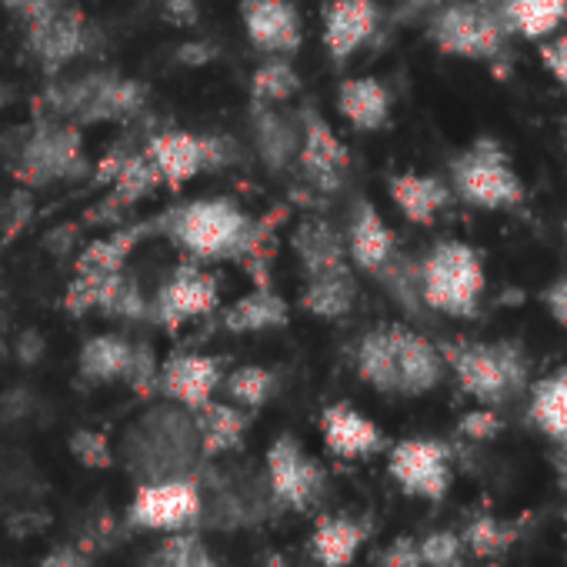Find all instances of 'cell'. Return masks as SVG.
Instances as JSON below:
<instances>
[{"label": "cell", "instance_id": "cell-39", "mask_svg": "<svg viewBox=\"0 0 567 567\" xmlns=\"http://www.w3.org/2000/svg\"><path fill=\"white\" fill-rule=\"evenodd\" d=\"M101 315L114 318V321H127V324L151 321V298L144 295V288L134 277L121 274L117 288H114V295H111V301H107V308Z\"/></svg>", "mask_w": 567, "mask_h": 567}, {"label": "cell", "instance_id": "cell-53", "mask_svg": "<svg viewBox=\"0 0 567 567\" xmlns=\"http://www.w3.org/2000/svg\"><path fill=\"white\" fill-rule=\"evenodd\" d=\"M264 567H291V564L284 560V557H267V560H264Z\"/></svg>", "mask_w": 567, "mask_h": 567}, {"label": "cell", "instance_id": "cell-49", "mask_svg": "<svg viewBox=\"0 0 567 567\" xmlns=\"http://www.w3.org/2000/svg\"><path fill=\"white\" fill-rule=\"evenodd\" d=\"M41 567H91V560H87L84 547L81 550L78 547H58L41 560Z\"/></svg>", "mask_w": 567, "mask_h": 567}, {"label": "cell", "instance_id": "cell-11", "mask_svg": "<svg viewBox=\"0 0 567 567\" xmlns=\"http://www.w3.org/2000/svg\"><path fill=\"white\" fill-rule=\"evenodd\" d=\"M388 471L408 494L441 501L451 487V447L434 437H408L391 447Z\"/></svg>", "mask_w": 567, "mask_h": 567}, {"label": "cell", "instance_id": "cell-6", "mask_svg": "<svg viewBox=\"0 0 567 567\" xmlns=\"http://www.w3.org/2000/svg\"><path fill=\"white\" fill-rule=\"evenodd\" d=\"M427 41L457 61L474 64H504L511 61V34L497 21L494 8L474 4V0H441L427 11Z\"/></svg>", "mask_w": 567, "mask_h": 567}, {"label": "cell", "instance_id": "cell-1", "mask_svg": "<svg viewBox=\"0 0 567 567\" xmlns=\"http://www.w3.org/2000/svg\"><path fill=\"white\" fill-rule=\"evenodd\" d=\"M154 234L194 260H247L264 247V224H257L230 197H197L154 217Z\"/></svg>", "mask_w": 567, "mask_h": 567}, {"label": "cell", "instance_id": "cell-38", "mask_svg": "<svg viewBox=\"0 0 567 567\" xmlns=\"http://www.w3.org/2000/svg\"><path fill=\"white\" fill-rule=\"evenodd\" d=\"M224 391H227L230 404H237V408H244V411H257V408H264V404L274 398L277 378H274V371H267V368L244 364V368H237V371H230V374L224 378Z\"/></svg>", "mask_w": 567, "mask_h": 567}, {"label": "cell", "instance_id": "cell-7", "mask_svg": "<svg viewBox=\"0 0 567 567\" xmlns=\"http://www.w3.org/2000/svg\"><path fill=\"white\" fill-rule=\"evenodd\" d=\"M18 177L31 187H44L54 181H78L87 174L91 161L84 154V137L78 124L68 121H44L21 147Z\"/></svg>", "mask_w": 567, "mask_h": 567}, {"label": "cell", "instance_id": "cell-50", "mask_svg": "<svg viewBox=\"0 0 567 567\" xmlns=\"http://www.w3.org/2000/svg\"><path fill=\"white\" fill-rule=\"evenodd\" d=\"M0 4H4L8 11H14L18 18L31 21V18H38V14H44V11L64 4V0H0Z\"/></svg>", "mask_w": 567, "mask_h": 567}, {"label": "cell", "instance_id": "cell-4", "mask_svg": "<svg viewBox=\"0 0 567 567\" xmlns=\"http://www.w3.org/2000/svg\"><path fill=\"white\" fill-rule=\"evenodd\" d=\"M447 187L474 210H520L527 200L524 177L507 147L491 134H477L447 157Z\"/></svg>", "mask_w": 567, "mask_h": 567}, {"label": "cell", "instance_id": "cell-41", "mask_svg": "<svg viewBox=\"0 0 567 567\" xmlns=\"http://www.w3.org/2000/svg\"><path fill=\"white\" fill-rule=\"evenodd\" d=\"M417 550H421V567H457L464 544L451 530H434L424 540H417Z\"/></svg>", "mask_w": 567, "mask_h": 567}, {"label": "cell", "instance_id": "cell-34", "mask_svg": "<svg viewBox=\"0 0 567 567\" xmlns=\"http://www.w3.org/2000/svg\"><path fill=\"white\" fill-rule=\"evenodd\" d=\"M368 530L351 520V517H324L318 527H315V537H311V550H315V560L324 564V567H348L354 560V554L361 550Z\"/></svg>", "mask_w": 567, "mask_h": 567}, {"label": "cell", "instance_id": "cell-13", "mask_svg": "<svg viewBox=\"0 0 567 567\" xmlns=\"http://www.w3.org/2000/svg\"><path fill=\"white\" fill-rule=\"evenodd\" d=\"M200 484L190 477L174 481H151L137 491L127 517L147 530H181L200 520Z\"/></svg>", "mask_w": 567, "mask_h": 567}, {"label": "cell", "instance_id": "cell-55", "mask_svg": "<svg viewBox=\"0 0 567 567\" xmlns=\"http://www.w3.org/2000/svg\"><path fill=\"white\" fill-rule=\"evenodd\" d=\"M474 4H487L491 8V4H497V0H474Z\"/></svg>", "mask_w": 567, "mask_h": 567}, {"label": "cell", "instance_id": "cell-37", "mask_svg": "<svg viewBox=\"0 0 567 567\" xmlns=\"http://www.w3.org/2000/svg\"><path fill=\"white\" fill-rule=\"evenodd\" d=\"M124 274V270H121ZM121 274H74V280L64 291V311L74 318H84L91 311H104Z\"/></svg>", "mask_w": 567, "mask_h": 567}, {"label": "cell", "instance_id": "cell-24", "mask_svg": "<svg viewBox=\"0 0 567 567\" xmlns=\"http://www.w3.org/2000/svg\"><path fill=\"white\" fill-rule=\"evenodd\" d=\"M295 257L301 260L305 277L315 274H328V270H341V267H354L348 257V244L344 234L328 220V217H305L291 237Z\"/></svg>", "mask_w": 567, "mask_h": 567}, {"label": "cell", "instance_id": "cell-5", "mask_svg": "<svg viewBox=\"0 0 567 567\" xmlns=\"http://www.w3.org/2000/svg\"><path fill=\"white\" fill-rule=\"evenodd\" d=\"M151 91L137 78H124L117 71H91L84 78L48 87L44 107L51 121L68 124H127L147 111Z\"/></svg>", "mask_w": 567, "mask_h": 567}, {"label": "cell", "instance_id": "cell-18", "mask_svg": "<svg viewBox=\"0 0 567 567\" xmlns=\"http://www.w3.org/2000/svg\"><path fill=\"white\" fill-rule=\"evenodd\" d=\"M394 361H398V398H421L434 391L447 371L437 344L404 324H394Z\"/></svg>", "mask_w": 567, "mask_h": 567}, {"label": "cell", "instance_id": "cell-27", "mask_svg": "<svg viewBox=\"0 0 567 567\" xmlns=\"http://www.w3.org/2000/svg\"><path fill=\"white\" fill-rule=\"evenodd\" d=\"M291 321V305L284 301L277 291H270L267 284L247 291L244 298H237L224 315H220V328L230 334H264V331H280Z\"/></svg>", "mask_w": 567, "mask_h": 567}, {"label": "cell", "instance_id": "cell-54", "mask_svg": "<svg viewBox=\"0 0 567 567\" xmlns=\"http://www.w3.org/2000/svg\"><path fill=\"white\" fill-rule=\"evenodd\" d=\"M560 147H564V157H567V117H564V124H560Z\"/></svg>", "mask_w": 567, "mask_h": 567}, {"label": "cell", "instance_id": "cell-22", "mask_svg": "<svg viewBox=\"0 0 567 567\" xmlns=\"http://www.w3.org/2000/svg\"><path fill=\"white\" fill-rule=\"evenodd\" d=\"M321 431H324V444L331 447V454L348 457V461L371 457L388 447L384 431L371 417L354 411L351 404H331L321 414Z\"/></svg>", "mask_w": 567, "mask_h": 567}, {"label": "cell", "instance_id": "cell-9", "mask_svg": "<svg viewBox=\"0 0 567 567\" xmlns=\"http://www.w3.org/2000/svg\"><path fill=\"white\" fill-rule=\"evenodd\" d=\"M220 305V284L210 270L197 264H181L151 298V321L177 331L187 321L207 318Z\"/></svg>", "mask_w": 567, "mask_h": 567}, {"label": "cell", "instance_id": "cell-21", "mask_svg": "<svg viewBox=\"0 0 567 567\" xmlns=\"http://www.w3.org/2000/svg\"><path fill=\"white\" fill-rule=\"evenodd\" d=\"M388 194L394 207L417 227H431L441 210L451 207L454 194L444 177L437 174H417V171H401L388 177Z\"/></svg>", "mask_w": 567, "mask_h": 567}, {"label": "cell", "instance_id": "cell-19", "mask_svg": "<svg viewBox=\"0 0 567 567\" xmlns=\"http://www.w3.org/2000/svg\"><path fill=\"white\" fill-rule=\"evenodd\" d=\"M250 137L260 164L270 174H280L298 161L301 121L280 111V104H250Z\"/></svg>", "mask_w": 567, "mask_h": 567}, {"label": "cell", "instance_id": "cell-32", "mask_svg": "<svg viewBox=\"0 0 567 567\" xmlns=\"http://www.w3.org/2000/svg\"><path fill=\"white\" fill-rule=\"evenodd\" d=\"M194 414V427H197V441L204 454H227L244 441L247 431V414L237 404H217L214 398L207 404H200Z\"/></svg>", "mask_w": 567, "mask_h": 567}, {"label": "cell", "instance_id": "cell-29", "mask_svg": "<svg viewBox=\"0 0 567 567\" xmlns=\"http://www.w3.org/2000/svg\"><path fill=\"white\" fill-rule=\"evenodd\" d=\"M527 417L554 447H567V364L530 384Z\"/></svg>", "mask_w": 567, "mask_h": 567}, {"label": "cell", "instance_id": "cell-2", "mask_svg": "<svg viewBox=\"0 0 567 567\" xmlns=\"http://www.w3.org/2000/svg\"><path fill=\"white\" fill-rule=\"evenodd\" d=\"M444 368L457 378L461 391L481 408H504L530 388L527 348L514 338L501 341H441Z\"/></svg>", "mask_w": 567, "mask_h": 567}, {"label": "cell", "instance_id": "cell-45", "mask_svg": "<svg viewBox=\"0 0 567 567\" xmlns=\"http://www.w3.org/2000/svg\"><path fill=\"white\" fill-rule=\"evenodd\" d=\"M537 58H540V68L557 81V87L564 91L567 97V34H554L547 41L537 44Z\"/></svg>", "mask_w": 567, "mask_h": 567}, {"label": "cell", "instance_id": "cell-28", "mask_svg": "<svg viewBox=\"0 0 567 567\" xmlns=\"http://www.w3.org/2000/svg\"><path fill=\"white\" fill-rule=\"evenodd\" d=\"M358 305V280L351 267L305 277L301 308L318 321H344Z\"/></svg>", "mask_w": 567, "mask_h": 567}, {"label": "cell", "instance_id": "cell-35", "mask_svg": "<svg viewBox=\"0 0 567 567\" xmlns=\"http://www.w3.org/2000/svg\"><path fill=\"white\" fill-rule=\"evenodd\" d=\"M301 91V74L291 58H267L250 74V104H288Z\"/></svg>", "mask_w": 567, "mask_h": 567}, {"label": "cell", "instance_id": "cell-16", "mask_svg": "<svg viewBox=\"0 0 567 567\" xmlns=\"http://www.w3.org/2000/svg\"><path fill=\"white\" fill-rule=\"evenodd\" d=\"M247 41L267 58H291L305 41L301 18L291 0H240Z\"/></svg>", "mask_w": 567, "mask_h": 567}, {"label": "cell", "instance_id": "cell-36", "mask_svg": "<svg viewBox=\"0 0 567 567\" xmlns=\"http://www.w3.org/2000/svg\"><path fill=\"white\" fill-rule=\"evenodd\" d=\"M527 517H517V520H497L491 514H474L464 527V540L467 547L477 554V557H497L504 554L524 530Z\"/></svg>", "mask_w": 567, "mask_h": 567}, {"label": "cell", "instance_id": "cell-26", "mask_svg": "<svg viewBox=\"0 0 567 567\" xmlns=\"http://www.w3.org/2000/svg\"><path fill=\"white\" fill-rule=\"evenodd\" d=\"M157 187H164V177H161L157 164L151 161L147 147H134L127 154V161L117 167V174L111 181V194L101 200V207L91 210V220H97L101 214H121V210L141 204L144 197H151Z\"/></svg>", "mask_w": 567, "mask_h": 567}, {"label": "cell", "instance_id": "cell-17", "mask_svg": "<svg viewBox=\"0 0 567 567\" xmlns=\"http://www.w3.org/2000/svg\"><path fill=\"white\" fill-rule=\"evenodd\" d=\"M220 381H224L220 361L210 354H190V351L171 354L157 371V391L187 411H197L200 404H207L214 391L220 388Z\"/></svg>", "mask_w": 567, "mask_h": 567}, {"label": "cell", "instance_id": "cell-48", "mask_svg": "<svg viewBox=\"0 0 567 567\" xmlns=\"http://www.w3.org/2000/svg\"><path fill=\"white\" fill-rule=\"evenodd\" d=\"M161 14L177 24V28H190L197 21V0H157Z\"/></svg>", "mask_w": 567, "mask_h": 567}, {"label": "cell", "instance_id": "cell-56", "mask_svg": "<svg viewBox=\"0 0 567 567\" xmlns=\"http://www.w3.org/2000/svg\"><path fill=\"white\" fill-rule=\"evenodd\" d=\"M564 230H567V224H564Z\"/></svg>", "mask_w": 567, "mask_h": 567}, {"label": "cell", "instance_id": "cell-47", "mask_svg": "<svg viewBox=\"0 0 567 567\" xmlns=\"http://www.w3.org/2000/svg\"><path fill=\"white\" fill-rule=\"evenodd\" d=\"M381 564H384V567H421L417 540H411V537H398V540L381 554Z\"/></svg>", "mask_w": 567, "mask_h": 567}, {"label": "cell", "instance_id": "cell-25", "mask_svg": "<svg viewBox=\"0 0 567 567\" xmlns=\"http://www.w3.org/2000/svg\"><path fill=\"white\" fill-rule=\"evenodd\" d=\"M511 41H547L567 21V0H497L491 4Z\"/></svg>", "mask_w": 567, "mask_h": 567}, {"label": "cell", "instance_id": "cell-51", "mask_svg": "<svg viewBox=\"0 0 567 567\" xmlns=\"http://www.w3.org/2000/svg\"><path fill=\"white\" fill-rule=\"evenodd\" d=\"M41 354H44L41 334H24V338H21V361H24V364H34V361H41Z\"/></svg>", "mask_w": 567, "mask_h": 567}, {"label": "cell", "instance_id": "cell-46", "mask_svg": "<svg viewBox=\"0 0 567 567\" xmlns=\"http://www.w3.org/2000/svg\"><path fill=\"white\" fill-rule=\"evenodd\" d=\"M537 301H540V308L547 311V318H550L560 331H567V270L557 274L550 284H544V288L537 291Z\"/></svg>", "mask_w": 567, "mask_h": 567}, {"label": "cell", "instance_id": "cell-23", "mask_svg": "<svg viewBox=\"0 0 567 567\" xmlns=\"http://www.w3.org/2000/svg\"><path fill=\"white\" fill-rule=\"evenodd\" d=\"M338 111L354 131L374 134L388 127L394 111V94L381 78H348L338 87Z\"/></svg>", "mask_w": 567, "mask_h": 567}, {"label": "cell", "instance_id": "cell-20", "mask_svg": "<svg viewBox=\"0 0 567 567\" xmlns=\"http://www.w3.org/2000/svg\"><path fill=\"white\" fill-rule=\"evenodd\" d=\"M381 24V11L374 0H331L324 8V48L328 54L344 64L351 61Z\"/></svg>", "mask_w": 567, "mask_h": 567}, {"label": "cell", "instance_id": "cell-43", "mask_svg": "<svg viewBox=\"0 0 567 567\" xmlns=\"http://www.w3.org/2000/svg\"><path fill=\"white\" fill-rule=\"evenodd\" d=\"M157 371H161V361H157L154 348H151L147 341H137L124 381H127L137 394H151V391L157 388Z\"/></svg>", "mask_w": 567, "mask_h": 567}, {"label": "cell", "instance_id": "cell-40", "mask_svg": "<svg viewBox=\"0 0 567 567\" xmlns=\"http://www.w3.org/2000/svg\"><path fill=\"white\" fill-rule=\"evenodd\" d=\"M164 567H217L207 554V547L194 534H177L157 550Z\"/></svg>", "mask_w": 567, "mask_h": 567}, {"label": "cell", "instance_id": "cell-3", "mask_svg": "<svg viewBox=\"0 0 567 567\" xmlns=\"http://www.w3.org/2000/svg\"><path fill=\"white\" fill-rule=\"evenodd\" d=\"M487 291L484 254L467 240H437L417 260V295L431 315L477 321Z\"/></svg>", "mask_w": 567, "mask_h": 567}, {"label": "cell", "instance_id": "cell-33", "mask_svg": "<svg viewBox=\"0 0 567 567\" xmlns=\"http://www.w3.org/2000/svg\"><path fill=\"white\" fill-rule=\"evenodd\" d=\"M131 354H134V341H127L124 334H94L91 341H84L78 358L81 378L91 384L124 381L131 368Z\"/></svg>", "mask_w": 567, "mask_h": 567}, {"label": "cell", "instance_id": "cell-42", "mask_svg": "<svg viewBox=\"0 0 567 567\" xmlns=\"http://www.w3.org/2000/svg\"><path fill=\"white\" fill-rule=\"evenodd\" d=\"M71 454H74L84 467H94V471H107V467L114 464L111 441H107L101 431H74V434H71Z\"/></svg>", "mask_w": 567, "mask_h": 567}, {"label": "cell", "instance_id": "cell-44", "mask_svg": "<svg viewBox=\"0 0 567 567\" xmlns=\"http://www.w3.org/2000/svg\"><path fill=\"white\" fill-rule=\"evenodd\" d=\"M504 431V421L497 417L494 408H477V411H467L461 421H457V434L474 441V444H484V441H494L497 434Z\"/></svg>", "mask_w": 567, "mask_h": 567}, {"label": "cell", "instance_id": "cell-52", "mask_svg": "<svg viewBox=\"0 0 567 567\" xmlns=\"http://www.w3.org/2000/svg\"><path fill=\"white\" fill-rule=\"evenodd\" d=\"M437 4H441V0H408V14H427Z\"/></svg>", "mask_w": 567, "mask_h": 567}, {"label": "cell", "instance_id": "cell-10", "mask_svg": "<svg viewBox=\"0 0 567 567\" xmlns=\"http://www.w3.org/2000/svg\"><path fill=\"white\" fill-rule=\"evenodd\" d=\"M298 121H301V144H298L295 167L318 194H338L351 171L348 144L334 134V127L311 104L298 114Z\"/></svg>", "mask_w": 567, "mask_h": 567}, {"label": "cell", "instance_id": "cell-8", "mask_svg": "<svg viewBox=\"0 0 567 567\" xmlns=\"http://www.w3.org/2000/svg\"><path fill=\"white\" fill-rule=\"evenodd\" d=\"M151 161L157 164L167 187H181L204 171H220L237 157V147L227 134H194V131H157L147 144Z\"/></svg>", "mask_w": 567, "mask_h": 567}, {"label": "cell", "instance_id": "cell-31", "mask_svg": "<svg viewBox=\"0 0 567 567\" xmlns=\"http://www.w3.org/2000/svg\"><path fill=\"white\" fill-rule=\"evenodd\" d=\"M354 368L364 384L381 394H398V361H394V324L368 331L354 348Z\"/></svg>", "mask_w": 567, "mask_h": 567}, {"label": "cell", "instance_id": "cell-14", "mask_svg": "<svg viewBox=\"0 0 567 567\" xmlns=\"http://www.w3.org/2000/svg\"><path fill=\"white\" fill-rule=\"evenodd\" d=\"M24 24H28V51L48 71H61L71 61H78L87 51V41L94 34L87 18L71 4H58Z\"/></svg>", "mask_w": 567, "mask_h": 567}, {"label": "cell", "instance_id": "cell-30", "mask_svg": "<svg viewBox=\"0 0 567 567\" xmlns=\"http://www.w3.org/2000/svg\"><path fill=\"white\" fill-rule=\"evenodd\" d=\"M144 237H154V220H144V224H134V227H117L97 240H91L78 260H74V274H121L134 254V247L144 240Z\"/></svg>", "mask_w": 567, "mask_h": 567}, {"label": "cell", "instance_id": "cell-12", "mask_svg": "<svg viewBox=\"0 0 567 567\" xmlns=\"http://www.w3.org/2000/svg\"><path fill=\"white\" fill-rule=\"evenodd\" d=\"M267 484L280 504L308 511L324 491V471L291 434H280L267 451Z\"/></svg>", "mask_w": 567, "mask_h": 567}, {"label": "cell", "instance_id": "cell-15", "mask_svg": "<svg viewBox=\"0 0 567 567\" xmlns=\"http://www.w3.org/2000/svg\"><path fill=\"white\" fill-rule=\"evenodd\" d=\"M344 244H348L351 264L358 270L371 274L374 280H384L404 260L401 244H398V234L388 227V220L381 217V210L368 197H358L354 200Z\"/></svg>", "mask_w": 567, "mask_h": 567}]
</instances>
